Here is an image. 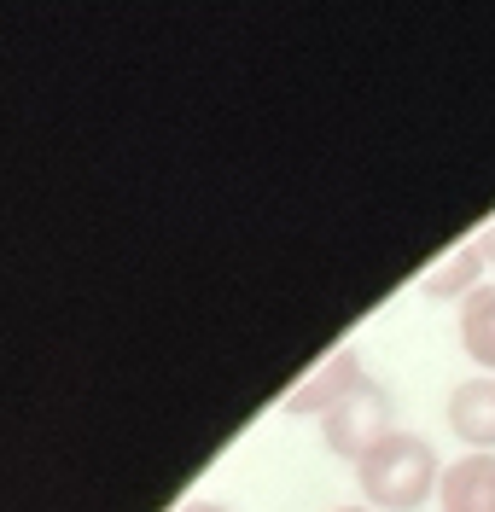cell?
Listing matches in <instances>:
<instances>
[{"label": "cell", "mask_w": 495, "mask_h": 512, "mask_svg": "<svg viewBox=\"0 0 495 512\" xmlns=\"http://www.w3.org/2000/svg\"><path fill=\"white\" fill-rule=\"evenodd\" d=\"M356 379H367L362 344H338V350H327L303 379L292 384V390H286V396H280V408H286V414H327Z\"/></svg>", "instance_id": "3"}, {"label": "cell", "mask_w": 495, "mask_h": 512, "mask_svg": "<svg viewBox=\"0 0 495 512\" xmlns=\"http://www.w3.org/2000/svg\"><path fill=\"white\" fill-rule=\"evenodd\" d=\"M455 326H461L466 361H478V373H495V280H484V286L466 297Z\"/></svg>", "instance_id": "7"}, {"label": "cell", "mask_w": 495, "mask_h": 512, "mask_svg": "<svg viewBox=\"0 0 495 512\" xmlns=\"http://www.w3.org/2000/svg\"><path fill=\"white\" fill-rule=\"evenodd\" d=\"M449 431L472 454H495V373H472L449 390Z\"/></svg>", "instance_id": "4"}, {"label": "cell", "mask_w": 495, "mask_h": 512, "mask_svg": "<svg viewBox=\"0 0 495 512\" xmlns=\"http://www.w3.org/2000/svg\"><path fill=\"white\" fill-rule=\"evenodd\" d=\"M478 286H484V251H478V239H461L455 251H443L420 274V291L437 297V303H466Z\"/></svg>", "instance_id": "6"}, {"label": "cell", "mask_w": 495, "mask_h": 512, "mask_svg": "<svg viewBox=\"0 0 495 512\" xmlns=\"http://www.w3.org/2000/svg\"><path fill=\"white\" fill-rule=\"evenodd\" d=\"M332 512H373L367 501H350V507H332Z\"/></svg>", "instance_id": "10"}, {"label": "cell", "mask_w": 495, "mask_h": 512, "mask_svg": "<svg viewBox=\"0 0 495 512\" xmlns=\"http://www.w3.org/2000/svg\"><path fill=\"white\" fill-rule=\"evenodd\" d=\"M391 431H396V396H391V384H379L373 373L356 379L321 414V437H327V448L338 460H362L367 448L385 443Z\"/></svg>", "instance_id": "2"}, {"label": "cell", "mask_w": 495, "mask_h": 512, "mask_svg": "<svg viewBox=\"0 0 495 512\" xmlns=\"http://www.w3.org/2000/svg\"><path fill=\"white\" fill-rule=\"evenodd\" d=\"M437 512H495V454H455L437 478Z\"/></svg>", "instance_id": "5"}, {"label": "cell", "mask_w": 495, "mask_h": 512, "mask_svg": "<svg viewBox=\"0 0 495 512\" xmlns=\"http://www.w3.org/2000/svg\"><path fill=\"white\" fill-rule=\"evenodd\" d=\"M437 478H443L437 448H431L420 431H402V425H396L385 443H373L362 460H356V483H362V501L373 512L426 507L431 495H437Z\"/></svg>", "instance_id": "1"}, {"label": "cell", "mask_w": 495, "mask_h": 512, "mask_svg": "<svg viewBox=\"0 0 495 512\" xmlns=\"http://www.w3.org/2000/svg\"><path fill=\"white\" fill-rule=\"evenodd\" d=\"M478 251H484V268H495V216L484 222V233H478Z\"/></svg>", "instance_id": "8"}, {"label": "cell", "mask_w": 495, "mask_h": 512, "mask_svg": "<svg viewBox=\"0 0 495 512\" xmlns=\"http://www.w3.org/2000/svg\"><path fill=\"white\" fill-rule=\"evenodd\" d=\"M175 512H233V507H222V501H187V507H175Z\"/></svg>", "instance_id": "9"}]
</instances>
